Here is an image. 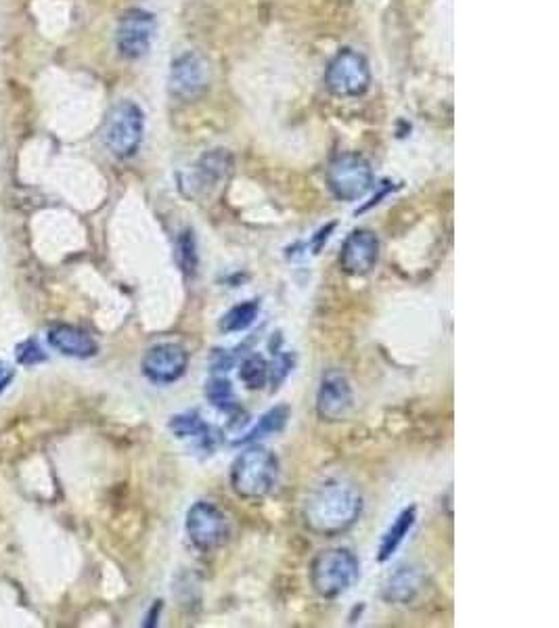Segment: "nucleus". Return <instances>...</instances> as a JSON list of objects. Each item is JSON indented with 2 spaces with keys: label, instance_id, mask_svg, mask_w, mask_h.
Wrapping results in <instances>:
<instances>
[{
  "label": "nucleus",
  "instance_id": "nucleus-3",
  "mask_svg": "<svg viewBox=\"0 0 559 628\" xmlns=\"http://www.w3.org/2000/svg\"><path fill=\"white\" fill-rule=\"evenodd\" d=\"M359 570V559L350 549L335 547L321 551L310 566L312 589L325 599L340 597L359 578Z\"/></svg>",
  "mask_w": 559,
  "mask_h": 628
},
{
  "label": "nucleus",
  "instance_id": "nucleus-6",
  "mask_svg": "<svg viewBox=\"0 0 559 628\" xmlns=\"http://www.w3.org/2000/svg\"><path fill=\"white\" fill-rule=\"evenodd\" d=\"M371 84L367 59L352 49H342L325 72V86L335 97H361Z\"/></svg>",
  "mask_w": 559,
  "mask_h": 628
},
{
  "label": "nucleus",
  "instance_id": "nucleus-11",
  "mask_svg": "<svg viewBox=\"0 0 559 628\" xmlns=\"http://www.w3.org/2000/svg\"><path fill=\"white\" fill-rule=\"evenodd\" d=\"M379 262V239L373 231H352L340 252V268L350 277L369 275Z\"/></svg>",
  "mask_w": 559,
  "mask_h": 628
},
{
  "label": "nucleus",
  "instance_id": "nucleus-19",
  "mask_svg": "<svg viewBox=\"0 0 559 628\" xmlns=\"http://www.w3.org/2000/svg\"><path fill=\"white\" fill-rule=\"evenodd\" d=\"M289 419V409L287 407H275L268 411L266 415H262L256 423V428L252 432L245 434L239 442L248 444V442H254V440H260V438H266V436H273L277 432H281L285 428V423Z\"/></svg>",
  "mask_w": 559,
  "mask_h": 628
},
{
  "label": "nucleus",
  "instance_id": "nucleus-10",
  "mask_svg": "<svg viewBox=\"0 0 559 628\" xmlns=\"http://www.w3.org/2000/svg\"><path fill=\"white\" fill-rule=\"evenodd\" d=\"M210 86V65L204 57L187 53L172 63L170 93L183 101H193L204 95Z\"/></svg>",
  "mask_w": 559,
  "mask_h": 628
},
{
  "label": "nucleus",
  "instance_id": "nucleus-15",
  "mask_svg": "<svg viewBox=\"0 0 559 628\" xmlns=\"http://www.w3.org/2000/svg\"><path fill=\"white\" fill-rule=\"evenodd\" d=\"M423 587V574L417 568H400L384 582V599L388 603H409Z\"/></svg>",
  "mask_w": 559,
  "mask_h": 628
},
{
  "label": "nucleus",
  "instance_id": "nucleus-24",
  "mask_svg": "<svg viewBox=\"0 0 559 628\" xmlns=\"http://www.w3.org/2000/svg\"><path fill=\"white\" fill-rule=\"evenodd\" d=\"M294 363H296L294 354H287V352H283V354H279V356L275 358L273 369L268 367V379H271L273 390H277V388L283 384V381H285V377H287L289 373H292Z\"/></svg>",
  "mask_w": 559,
  "mask_h": 628
},
{
  "label": "nucleus",
  "instance_id": "nucleus-26",
  "mask_svg": "<svg viewBox=\"0 0 559 628\" xmlns=\"http://www.w3.org/2000/svg\"><path fill=\"white\" fill-rule=\"evenodd\" d=\"M160 610H162V601H155V603H153V610H151V614H149L145 626H155V616L160 614Z\"/></svg>",
  "mask_w": 559,
  "mask_h": 628
},
{
  "label": "nucleus",
  "instance_id": "nucleus-22",
  "mask_svg": "<svg viewBox=\"0 0 559 628\" xmlns=\"http://www.w3.org/2000/svg\"><path fill=\"white\" fill-rule=\"evenodd\" d=\"M178 250V262H181V268L187 275H195L197 271V252H195V237L193 231H185L181 237H178L176 243Z\"/></svg>",
  "mask_w": 559,
  "mask_h": 628
},
{
  "label": "nucleus",
  "instance_id": "nucleus-8",
  "mask_svg": "<svg viewBox=\"0 0 559 628\" xmlns=\"http://www.w3.org/2000/svg\"><path fill=\"white\" fill-rule=\"evenodd\" d=\"M155 36V17L143 9H130L120 17L116 44L122 57L141 59L149 53Z\"/></svg>",
  "mask_w": 559,
  "mask_h": 628
},
{
  "label": "nucleus",
  "instance_id": "nucleus-7",
  "mask_svg": "<svg viewBox=\"0 0 559 628\" xmlns=\"http://www.w3.org/2000/svg\"><path fill=\"white\" fill-rule=\"evenodd\" d=\"M185 530L191 545L204 553L225 545L231 532L225 511H220L214 503L208 501H197L191 505L187 511Z\"/></svg>",
  "mask_w": 559,
  "mask_h": 628
},
{
  "label": "nucleus",
  "instance_id": "nucleus-23",
  "mask_svg": "<svg viewBox=\"0 0 559 628\" xmlns=\"http://www.w3.org/2000/svg\"><path fill=\"white\" fill-rule=\"evenodd\" d=\"M15 358L21 367H34L47 361V354L40 348L36 340H24L15 348Z\"/></svg>",
  "mask_w": 559,
  "mask_h": 628
},
{
  "label": "nucleus",
  "instance_id": "nucleus-17",
  "mask_svg": "<svg viewBox=\"0 0 559 628\" xmlns=\"http://www.w3.org/2000/svg\"><path fill=\"white\" fill-rule=\"evenodd\" d=\"M233 168V162H231V155L227 151H214V153H208L201 157V162L197 166V187L206 189L208 185H216L220 183L222 178H227L229 172Z\"/></svg>",
  "mask_w": 559,
  "mask_h": 628
},
{
  "label": "nucleus",
  "instance_id": "nucleus-20",
  "mask_svg": "<svg viewBox=\"0 0 559 628\" xmlns=\"http://www.w3.org/2000/svg\"><path fill=\"white\" fill-rule=\"evenodd\" d=\"M239 379L248 390L264 388L268 381V363L264 361V356L256 352L250 354L248 358H243V363L239 367Z\"/></svg>",
  "mask_w": 559,
  "mask_h": 628
},
{
  "label": "nucleus",
  "instance_id": "nucleus-25",
  "mask_svg": "<svg viewBox=\"0 0 559 628\" xmlns=\"http://www.w3.org/2000/svg\"><path fill=\"white\" fill-rule=\"evenodd\" d=\"M13 377H15V371L7 363L0 361V394L7 390V386L11 384Z\"/></svg>",
  "mask_w": 559,
  "mask_h": 628
},
{
  "label": "nucleus",
  "instance_id": "nucleus-9",
  "mask_svg": "<svg viewBox=\"0 0 559 628\" xmlns=\"http://www.w3.org/2000/svg\"><path fill=\"white\" fill-rule=\"evenodd\" d=\"M189 354L181 344H158L143 356V375L158 386H168L187 373Z\"/></svg>",
  "mask_w": 559,
  "mask_h": 628
},
{
  "label": "nucleus",
  "instance_id": "nucleus-16",
  "mask_svg": "<svg viewBox=\"0 0 559 628\" xmlns=\"http://www.w3.org/2000/svg\"><path fill=\"white\" fill-rule=\"evenodd\" d=\"M417 520V509L415 507H407L398 513V518L394 520V524L388 528V532L382 538V545H379V562H388V559L398 551V547L405 543V538L409 536L411 528L415 526Z\"/></svg>",
  "mask_w": 559,
  "mask_h": 628
},
{
  "label": "nucleus",
  "instance_id": "nucleus-13",
  "mask_svg": "<svg viewBox=\"0 0 559 628\" xmlns=\"http://www.w3.org/2000/svg\"><path fill=\"white\" fill-rule=\"evenodd\" d=\"M49 344L59 354L72 358H91L99 352L93 335L74 325H53L49 329Z\"/></svg>",
  "mask_w": 559,
  "mask_h": 628
},
{
  "label": "nucleus",
  "instance_id": "nucleus-2",
  "mask_svg": "<svg viewBox=\"0 0 559 628\" xmlns=\"http://www.w3.org/2000/svg\"><path fill=\"white\" fill-rule=\"evenodd\" d=\"M279 480V459L264 446H250L231 465V486L241 499L260 501Z\"/></svg>",
  "mask_w": 559,
  "mask_h": 628
},
{
  "label": "nucleus",
  "instance_id": "nucleus-21",
  "mask_svg": "<svg viewBox=\"0 0 559 628\" xmlns=\"http://www.w3.org/2000/svg\"><path fill=\"white\" fill-rule=\"evenodd\" d=\"M206 398L220 411H235L237 409V396L231 386V381L225 377H212L206 384Z\"/></svg>",
  "mask_w": 559,
  "mask_h": 628
},
{
  "label": "nucleus",
  "instance_id": "nucleus-5",
  "mask_svg": "<svg viewBox=\"0 0 559 628\" xmlns=\"http://www.w3.org/2000/svg\"><path fill=\"white\" fill-rule=\"evenodd\" d=\"M327 187L335 199L359 201L373 187L371 164L359 153H342L327 168Z\"/></svg>",
  "mask_w": 559,
  "mask_h": 628
},
{
  "label": "nucleus",
  "instance_id": "nucleus-1",
  "mask_svg": "<svg viewBox=\"0 0 559 628\" xmlns=\"http://www.w3.org/2000/svg\"><path fill=\"white\" fill-rule=\"evenodd\" d=\"M363 511V497L344 480H327L310 492L304 505L306 526L321 536L342 534L356 524Z\"/></svg>",
  "mask_w": 559,
  "mask_h": 628
},
{
  "label": "nucleus",
  "instance_id": "nucleus-12",
  "mask_svg": "<svg viewBox=\"0 0 559 628\" xmlns=\"http://www.w3.org/2000/svg\"><path fill=\"white\" fill-rule=\"evenodd\" d=\"M352 386L342 371H327L317 392V413L323 421H342L352 409Z\"/></svg>",
  "mask_w": 559,
  "mask_h": 628
},
{
  "label": "nucleus",
  "instance_id": "nucleus-4",
  "mask_svg": "<svg viewBox=\"0 0 559 628\" xmlns=\"http://www.w3.org/2000/svg\"><path fill=\"white\" fill-rule=\"evenodd\" d=\"M145 132V116L137 103L120 101L111 107L103 128L105 147L116 157H132L139 151Z\"/></svg>",
  "mask_w": 559,
  "mask_h": 628
},
{
  "label": "nucleus",
  "instance_id": "nucleus-14",
  "mask_svg": "<svg viewBox=\"0 0 559 628\" xmlns=\"http://www.w3.org/2000/svg\"><path fill=\"white\" fill-rule=\"evenodd\" d=\"M170 432L178 438L185 440L195 448H201V451H212L214 448V434L210 425L201 419L199 413L195 411H187V413H178L170 419L168 423Z\"/></svg>",
  "mask_w": 559,
  "mask_h": 628
},
{
  "label": "nucleus",
  "instance_id": "nucleus-18",
  "mask_svg": "<svg viewBox=\"0 0 559 628\" xmlns=\"http://www.w3.org/2000/svg\"><path fill=\"white\" fill-rule=\"evenodd\" d=\"M260 314V302L258 300H248L233 306L225 317L220 319V331L225 333H241L248 327L254 325Z\"/></svg>",
  "mask_w": 559,
  "mask_h": 628
}]
</instances>
